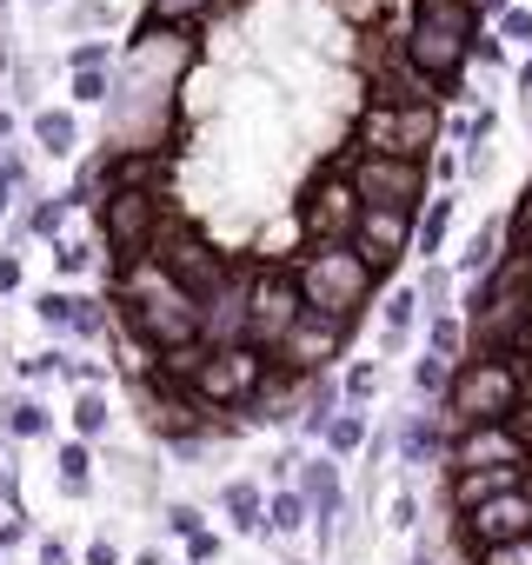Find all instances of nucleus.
<instances>
[{
  "label": "nucleus",
  "mask_w": 532,
  "mask_h": 565,
  "mask_svg": "<svg viewBox=\"0 0 532 565\" xmlns=\"http://www.w3.org/2000/svg\"><path fill=\"white\" fill-rule=\"evenodd\" d=\"M120 320L153 347V353H180L200 347V300L160 259H134V273L120 279Z\"/></svg>",
  "instance_id": "f257e3e1"
},
{
  "label": "nucleus",
  "mask_w": 532,
  "mask_h": 565,
  "mask_svg": "<svg viewBox=\"0 0 532 565\" xmlns=\"http://www.w3.org/2000/svg\"><path fill=\"white\" fill-rule=\"evenodd\" d=\"M294 287H300V307L340 320L347 340H353V333H360V313H366V300H373V287H380V273L360 259L353 239H313L307 259H294Z\"/></svg>",
  "instance_id": "f03ea898"
},
{
  "label": "nucleus",
  "mask_w": 532,
  "mask_h": 565,
  "mask_svg": "<svg viewBox=\"0 0 532 565\" xmlns=\"http://www.w3.org/2000/svg\"><path fill=\"white\" fill-rule=\"evenodd\" d=\"M472 34H479V8H472V0H419L400 61L413 74H426L433 87H459L466 61H472Z\"/></svg>",
  "instance_id": "7ed1b4c3"
},
{
  "label": "nucleus",
  "mask_w": 532,
  "mask_h": 565,
  "mask_svg": "<svg viewBox=\"0 0 532 565\" xmlns=\"http://www.w3.org/2000/svg\"><path fill=\"white\" fill-rule=\"evenodd\" d=\"M274 380H280L274 353L253 347V340H233V347H200V360L180 380V393H193V406H206V413H240L246 399H259Z\"/></svg>",
  "instance_id": "20e7f679"
},
{
  "label": "nucleus",
  "mask_w": 532,
  "mask_h": 565,
  "mask_svg": "<svg viewBox=\"0 0 532 565\" xmlns=\"http://www.w3.org/2000/svg\"><path fill=\"white\" fill-rule=\"evenodd\" d=\"M525 399V366L512 353H472L453 380H446V426H492Z\"/></svg>",
  "instance_id": "39448f33"
},
{
  "label": "nucleus",
  "mask_w": 532,
  "mask_h": 565,
  "mask_svg": "<svg viewBox=\"0 0 532 565\" xmlns=\"http://www.w3.org/2000/svg\"><path fill=\"white\" fill-rule=\"evenodd\" d=\"M160 193H153V167H127L114 173L107 200H100V239L120 253V259H147L153 233H160Z\"/></svg>",
  "instance_id": "423d86ee"
},
{
  "label": "nucleus",
  "mask_w": 532,
  "mask_h": 565,
  "mask_svg": "<svg viewBox=\"0 0 532 565\" xmlns=\"http://www.w3.org/2000/svg\"><path fill=\"white\" fill-rule=\"evenodd\" d=\"M360 147L366 153H393V160H426L433 147H439V134H446V120H439V100H413V107H400V100H366V114H360Z\"/></svg>",
  "instance_id": "0eeeda50"
},
{
  "label": "nucleus",
  "mask_w": 532,
  "mask_h": 565,
  "mask_svg": "<svg viewBox=\"0 0 532 565\" xmlns=\"http://www.w3.org/2000/svg\"><path fill=\"white\" fill-rule=\"evenodd\" d=\"M193 54H200V34H193V28H160V21H147V28L127 41V74H120V87L173 94V87L187 81Z\"/></svg>",
  "instance_id": "6e6552de"
},
{
  "label": "nucleus",
  "mask_w": 532,
  "mask_h": 565,
  "mask_svg": "<svg viewBox=\"0 0 532 565\" xmlns=\"http://www.w3.org/2000/svg\"><path fill=\"white\" fill-rule=\"evenodd\" d=\"M360 206H400V213H419L426 206V160H393V153H360L347 167Z\"/></svg>",
  "instance_id": "1a4fd4ad"
},
{
  "label": "nucleus",
  "mask_w": 532,
  "mask_h": 565,
  "mask_svg": "<svg viewBox=\"0 0 532 565\" xmlns=\"http://www.w3.org/2000/svg\"><path fill=\"white\" fill-rule=\"evenodd\" d=\"M300 320V287H294V266H259L246 273V340L274 353V340Z\"/></svg>",
  "instance_id": "9d476101"
},
{
  "label": "nucleus",
  "mask_w": 532,
  "mask_h": 565,
  "mask_svg": "<svg viewBox=\"0 0 532 565\" xmlns=\"http://www.w3.org/2000/svg\"><path fill=\"white\" fill-rule=\"evenodd\" d=\"M340 347H347V327L327 320V313H313V307H300V320L274 340V366L294 373V380H313L320 366H333Z\"/></svg>",
  "instance_id": "9b49d317"
},
{
  "label": "nucleus",
  "mask_w": 532,
  "mask_h": 565,
  "mask_svg": "<svg viewBox=\"0 0 532 565\" xmlns=\"http://www.w3.org/2000/svg\"><path fill=\"white\" fill-rule=\"evenodd\" d=\"M353 220H360V193H353L347 167H327V173L307 186L300 233H307V239H353Z\"/></svg>",
  "instance_id": "f8f14e48"
},
{
  "label": "nucleus",
  "mask_w": 532,
  "mask_h": 565,
  "mask_svg": "<svg viewBox=\"0 0 532 565\" xmlns=\"http://www.w3.org/2000/svg\"><path fill=\"white\" fill-rule=\"evenodd\" d=\"M446 472H472V466H525V439L506 426V419H492V426H459V433H446Z\"/></svg>",
  "instance_id": "ddd939ff"
},
{
  "label": "nucleus",
  "mask_w": 532,
  "mask_h": 565,
  "mask_svg": "<svg viewBox=\"0 0 532 565\" xmlns=\"http://www.w3.org/2000/svg\"><path fill=\"white\" fill-rule=\"evenodd\" d=\"M353 246H360V259H366L373 273L400 266V259L413 253V213H400V206H360Z\"/></svg>",
  "instance_id": "4468645a"
},
{
  "label": "nucleus",
  "mask_w": 532,
  "mask_h": 565,
  "mask_svg": "<svg viewBox=\"0 0 532 565\" xmlns=\"http://www.w3.org/2000/svg\"><path fill=\"white\" fill-rule=\"evenodd\" d=\"M466 519V539L472 545H492V539H525L532 532V499L519 492V486H506V492H492V499H479L472 512H459Z\"/></svg>",
  "instance_id": "2eb2a0df"
},
{
  "label": "nucleus",
  "mask_w": 532,
  "mask_h": 565,
  "mask_svg": "<svg viewBox=\"0 0 532 565\" xmlns=\"http://www.w3.org/2000/svg\"><path fill=\"white\" fill-rule=\"evenodd\" d=\"M34 147L54 160H74L81 153V114L74 107H34Z\"/></svg>",
  "instance_id": "dca6fc26"
},
{
  "label": "nucleus",
  "mask_w": 532,
  "mask_h": 565,
  "mask_svg": "<svg viewBox=\"0 0 532 565\" xmlns=\"http://www.w3.org/2000/svg\"><path fill=\"white\" fill-rule=\"evenodd\" d=\"M519 479H525V466H472V472H453V512H472L479 499H492V492H506Z\"/></svg>",
  "instance_id": "f3484780"
},
{
  "label": "nucleus",
  "mask_w": 532,
  "mask_h": 565,
  "mask_svg": "<svg viewBox=\"0 0 532 565\" xmlns=\"http://www.w3.org/2000/svg\"><path fill=\"white\" fill-rule=\"evenodd\" d=\"M220 512L233 519V532H253V539H266V492H259L253 479H233V486H220Z\"/></svg>",
  "instance_id": "a211bd4d"
},
{
  "label": "nucleus",
  "mask_w": 532,
  "mask_h": 565,
  "mask_svg": "<svg viewBox=\"0 0 532 565\" xmlns=\"http://www.w3.org/2000/svg\"><path fill=\"white\" fill-rule=\"evenodd\" d=\"M439 452H446V426H439L433 413L400 419V459H406V466H433Z\"/></svg>",
  "instance_id": "6ab92c4d"
},
{
  "label": "nucleus",
  "mask_w": 532,
  "mask_h": 565,
  "mask_svg": "<svg viewBox=\"0 0 532 565\" xmlns=\"http://www.w3.org/2000/svg\"><path fill=\"white\" fill-rule=\"evenodd\" d=\"M307 525H313V499H307L300 486H287V492L266 499V539H294V532H307Z\"/></svg>",
  "instance_id": "aec40b11"
},
{
  "label": "nucleus",
  "mask_w": 532,
  "mask_h": 565,
  "mask_svg": "<svg viewBox=\"0 0 532 565\" xmlns=\"http://www.w3.org/2000/svg\"><path fill=\"white\" fill-rule=\"evenodd\" d=\"M320 439H327L333 459H353V452L366 446V413H360V406H333L327 426H320Z\"/></svg>",
  "instance_id": "412c9836"
},
{
  "label": "nucleus",
  "mask_w": 532,
  "mask_h": 565,
  "mask_svg": "<svg viewBox=\"0 0 532 565\" xmlns=\"http://www.w3.org/2000/svg\"><path fill=\"white\" fill-rule=\"evenodd\" d=\"M220 14V0H147V21H160V28H206Z\"/></svg>",
  "instance_id": "4be33fe9"
},
{
  "label": "nucleus",
  "mask_w": 532,
  "mask_h": 565,
  "mask_svg": "<svg viewBox=\"0 0 532 565\" xmlns=\"http://www.w3.org/2000/svg\"><path fill=\"white\" fill-rule=\"evenodd\" d=\"M446 220H453V193L446 200H433V206H419V220H413V253H439L446 246Z\"/></svg>",
  "instance_id": "5701e85b"
},
{
  "label": "nucleus",
  "mask_w": 532,
  "mask_h": 565,
  "mask_svg": "<svg viewBox=\"0 0 532 565\" xmlns=\"http://www.w3.org/2000/svg\"><path fill=\"white\" fill-rule=\"evenodd\" d=\"M61 492H67V499L94 492V452H87V439H67V446H61Z\"/></svg>",
  "instance_id": "b1692460"
},
{
  "label": "nucleus",
  "mask_w": 532,
  "mask_h": 565,
  "mask_svg": "<svg viewBox=\"0 0 532 565\" xmlns=\"http://www.w3.org/2000/svg\"><path fill=\"white\" fill-rule=\"evenodd\" d=\"M67 213H74V200H67V193H54V200H34L21 226H28V239H61V226H67Z\"/></svg>",
  "instance_id": "393cba45"
},
{
  "label": "nucleus",
  "mask_w": 532,
  "mask_h": 565,
  "mask_svg": "<svg viewBox=\"0 0 532 565\" xmlns=\"http://www.w3.org/2000/svg\"><path fill=\"white\" fill-rule=\"evenodd\" d=\"M380 313H386V353H400V340L413 333V313H419V294H413V287H393Z\"/></svg>",
  "instance_id": "a878e982"
},
{
  "label": "nucleus",
  "mask_w": 532,
  "mask_h": 565,
  "mask_svg": "<svg viewBox=\"0 0 532 565\" xmlns=\"http://www.w3.org/2000/svg\"><path fill=\"white\" fill-rule=\"evenodd\" d=\"M426 353H439V360H459V353H466V320H459L453 307H433V333H426Z\"/></svg>",
  "instance_id": "bb28decb"
},
{
  "label": "nucleus",
  "mask_w": 532,
  "mask_h": 565,
  "mask_svg": "<svg viewBox=\"0 0 532 565\" xmlns=\"http://www.w3.org/2000/svg\"><path fill=\"white\" fill-rule=\"evenodd\" d=\"M21 193H28V153L8 147V153H0V220H14V200Z\"/></svg>",
  "instance_id": "cd10ccee"
},
{
  "label": "nucleus",
  "mask_w": 532,
  "mask_h": 565,
  "mask_svg": "<svg viewBox=\"0 0 532 565\" xmlns=\"http://www.w3.org/2000/svg\"><path fill=\"white\" fill-rule=\"evenodd\" d=\"M499 239H506V226H499V220H486V226L466 239V253H459V273H486V266L499 259Z\"/></svg>",
  "instance_id": "c85d7f7f"
},
{
  "label": "nucleus",
  "mask_w": 532,
  "mask_h": 565,
  "mask_svg": "<svg viewBox=\"0 0 532 565\" xmlns=\"http://www.w3.org/2000/svg\"><path fill=\"white\" fill-rule=\"evenodd\" d=\"M67 333H74V340H100V333H107V307L87 300V294H74V307H67Z\"/></svg>",
  "instance_id": "c756f323"
},
{
  "label": "nucleus",
  "mask_w": 532,
  "mask_h": 565,
  "mask_svg": "<svg viewBox=\"0 0 532 565\" xmlns=\"http://www.w3.org/2000/svg\"><path fill=\"white\" fill-rule=\"evenodd\" d=\"M74 433H81V439H100V433H107V399H100V386H81V399H74Z\"/></svg>",
  "instance_id": "7c9ffc66"
},
{
  "label": "nucleus",
  "mask_w": 532,
  "mask_h": 565,
  "mask_svg": "<svg viewBox=\"0 0 532 565\" xmlns=\"http://www.w3.org/2000/svg\"><path fill=\"white\" fill-rule=\"evenodd\" d=\"M47 433V406L41 399H8V439H41Z\"/></svg>",
  "instance_id": "2f4dec72"
},
{
  "label": "nucleus",
  "mask_w": 532,
  "mask_h": 565,
  "mask_svg": "<svg viewBox=\"0 0 532 565\" xmlns=\"http://www.w3.org/2000/svg\"><path fill=\"white\" fill-rule=\"evenodd\" d=\"M327 8H333V21H347L353 34H360V28H380V21H386V0H327Z\"/></svg>",
  "instance_id": "473e14b6"
},
{
  "label": "nucleus",
  "mask_w": 532,
  "mask_h": 565,
  "mask_svg": "<svg viewBox=\"0 0 532 565\" xmlns=\"http://www.w3.org/2000/svg\"><path fill=\"white\" fill-rule=\"evenodd\" d=\"M114 54H120L114 41H100V34H81V41H74V54H67V67H74V74H87V67H114Z\"/></svg>",
  "instance_id": "72a5a7b5"
},
{
  "label": "nucleus",
  "mask_w": 532,
  "mask_h": 565,
  "mask_svg": "<svg viewBox=\"0 0 532 565\" xmlns=\"http://www.w3.org/2000/svg\"><path fill=\"white\" fill-rule=\"evenodd\" d=\"M479 565H532V532L525 539H492V545H472Z\"/></svg>",
  "instance_id": "f704fd0d"
},
{
  "label": "nucleus",
  "mask_w": 532,
  "mask_h": 565,
  "mask_svg": "<svg viewBox=\"0 0 532 565\" xmlns=\"http://www.w3.org/2000/svg\"><path fill=\"white\" fill-rule=\"evenodd\" d=\"M107 94H114V74H107V67L74 74V107H107Z\"/></svg>",
  "instance_id": "c9c22d12"
},
{
  "label": "nucleus",
  "mask_w": 532,
  "mask_h": 565,
  "mask_svg": "<svg viewBox=\"0 0 532 565\" xmlns=\"http://www.w3.org/2000/svg\"><path fill=\"white\" fill-rule=\"evenodd\" d=\"M446 380H453V373H446L439 353H426V360L413 366V393H419V399H446Z\"/></svg>",
  "instance_id": "e433bc0d"
},
{
  "label": "nucleus",
  "mask_w": 532,
  "mask_h": 565,
  "mask_svg": "<svg viewBox=\"0 0 532 565\" xmlns=\"http://www.w3.org/2000/svg\"><path fill=\"white\" fill-rule=\"evenodd\" d=\"M373 393H380V366H373V360L347 366V406H360V399H373Z\"/></svg>",
  "instance_id": "4c0bfd02"
},
{
  "label": "nucleus",
  "mask_w": 532,
  "mask_h": 565,
  "mask_svg": "<svg viewBox=\"0 0 532 565\" xmlns=\"http://www.w3.org/2000/svg\"><path fill=\"white\" fill-rule=\"evenodd\" d=\"M499 41L532 47V8H499Z\"/></svg>",
  "instance_id": "58836bf2"
},
{
  "label": "nucleus",
  "mask_w": 532,
  "mask_h": 565,
  "mask_svg": "<svg viewBox=\"0 0 532 565\" xmlns=\"http://www.w3.org/2000/svg\"><path fill=\"white\" fill-rule=\"evenodd\" d=\"M87 266H94V246H87V239H61V273H67V279H81Z\"/></svg>",
  "instance_id": "ea45409f"
},
{
  "label": "nucleus",
  "mask_w": 532,
  "mask_h": 565,
  "mask_svg": "<svg viewBox=\"0 0 532 565\" xmlns=\"http://www.w3.org/2000/svg\"><path fill=\"white\" fill-rule=\"evenodd\" d=\"M67 307H74V294H41V300H34V313H41L47 327H61V333H67Z\"/></svg>",
  "instance_id": "a19ab883"
},
{
  "label": "nucleus",
  "mask_w": 532,
  "mask_h": 565,
  "mask_svg": "<svg viewBox=\"0 0 532 565\" xmlns=\"http://www.w3.org/2000/svg\"><path fill=\"white\" fill-rule=\"evenodd\" d=\"M14 100H21V107L41 100V67H14Z\"/></svg>",
  "instance_id": "79ce46f5"
},
{
  "label": "nucleus",
  "mask_w": 532,
  "mask_h": 565,
  "mask_svg": "<svg viewBox=\"0 0 532 565\" xmlns=\"http://www.w3.org/2000/svg\"><path fill=\"white\" fill-rule=\"evenodd\" d=\"M386 519H393V532H406V525L419 519V499H413V492H393V505H386Z\"/></svg>",
  "instance_id": "37998d69"
},
{
  "label": "nucleus",
  "mask_w": 532,
  "mask_h": 565,
  "mask_svg": "<svg viewBox=\"0 0 532 565\" xmlns=\"http://www.w3.org/2000/svg\"><path fill=\"white\" fill-rule=\"evenodd\" d=\"M213 552H220V532H206V525H200V532H187V558H193V565H206Z\"/></svg>",
  "instance_id": "c03bdc74"
},
{
  "label": "nucleus",
  "mask_w": 532,
  "mask_h": 565,
  "mask_svg": "<svg viewBox=\"0 0 532 565\" xmlns=\"http://www.w3.org/2000/svg\"><path fill=\"white\" fill-rule=\"evenodd\" d=\"M446 294H453V279H446V266H433L426 287H419V300H426V307H446Z\"/></svg>",
  "instance_id": "a18cd8bd"
},
{
  "label": "nucleus",
  "mask_w": 532,
  "mask_h": 565,
  "mask_svg": "<svg viewBox=\"0 0 532 565\" xmlns=\"http://www.w3.org/2000/svg\"><path fill=\"white\" fill-rule=\"evenodd\" d=\"M21 373H28L34 386H41V380H61V353H34V360H28Z\"/></svg>",
  "instance_id": "49530a36"
},
{
  "label": "nucleus",
  "mask_w": 532,
  "mask_h": 565,
  "mask_svg": "<svg viewBox=\"0 0 532 565\" xmlns=\"http://www.w3.org/2000/svg\"><path fill=\"white\" fill-rule=\"evenodd\" d=\"M21 287V253H0V300Z\"/></svg>",
  "instance_id": "de8ad7c7"
},
{
  "label": "nucleus",
  "mask_w": 532,
  "mask_h": 565,
  "mask_svg": "<svg viewBox=\"0 0 532 565\" xmlns=\"http://www.w3.org/2000/svg\"><path fill=\"white\" fill-rule=\"evenodd\" d=\"M167 525L187 539V532H200V512H193V505H167Z\"/></svg>",
  "instance_id": "09e8293b"
},
{
  "label": "nucleus",
  "mask_w": 532,
  "mask_h": 565,
  "mask_svg": "<svg viewBox=\"0 0 532 565\" xmlns=\"http://www.w3.org/2000/svg\"><path fill=\"white\" fill-rule=\"evenodd\" d=\"M87 565H120V545H114V539H94V545H87Z\"/></svg>",
  "instance_id": "8fccbe9b"
},
{
  "label": "nucleus",
  "mask_w": 532,
  "mask_h": 565,
  "mask_svg": "<svg viewBox=\"0 0 532 565\" xmlns=\"http://www.w3.org/2000/svg\"><path fill=\"white\" fill-rule=\"evenodd\" d=\"M0 505H14V459H8V446H0Z\"/></svg>",
  "instance_id": "3c124183"
},
{
  "label": "nucleus",
  "mask_w": 532,
  "mask_h": 565,
  "mask_svg": "<svg viewBox=\"0 0 532 565\" xmlns=\"http://www.w3.org/2000/svg\"><path fill=\"white\" fill-rule=\"evenodd\" d=\"M28 532H21V512H0V545H21Z\"/></svg>",
  "instance_id": "603ef678"
},
{
  "label": "nucleus",
  "mask_w": 532,
  "mask_h": 565,
  "mask_svg": "<svg viewBox=\"0 0 532 565\" xmlns=\"http://www.w3.org/2000/svg\"><path fill=\"white\" fill-rule=\"evenodd\" d=\"M519 233H525V239H532V186H525V193H519Z\"/></svg>",
  "instance_id": "864d4df0"
},
{
  "label": "nucleus",
  "mask_w": 532,
  "mask_h": 565,
  "mask_svg": "<svg viewBox=\"0 0 532 565\" xmlns=\"http://www.w3.org/2000/svg\"><path fill=\"white\" fill-rule=\"evenodd\" d=\"M519 94H525V100H532V54H525V61H519Z\"/></svg>",
  "instance_id": "5fc2aeb1"
},
{
  "label": "nucleus",
  "mask_w": 532,
  "mask_h": 565,
  "mask_svg": "<svg viewBox=\"0 0 532 565\" xmlns=\"http://www.w3.org/2000/svg\"><path fill=\"white\" fill-rule=\"evenodd\" d=\"M41 565H74V558H67L61 545H47V552H41Z\"/></svg>",
  "instance_id": "6e6d98bb"
},
{
  "label": "nucleus",
  "mask_w": 532,
  "mask_h": 565,
  "mask_svg": "<svg viewBox=\"0 0 532 565\" xmlns=\"http://www.w3.org/2000/svg\"><path fill=\"white\" fill-rule=\"evenodd\" d=\"M134 565H160V552H140V558H134Z\"/></svg>",
  "instance_id": "4d7b16f0"
},
{
  "label": "nucleus",
  "mask_w": 532,
  "mask_h": 565,
  "mask_svg": "<svg viewBox=\"0 0 532 565\" xmlns=\"http://www.w3.org/2000/svg\"><path fill=\"white\" fill-rule=\"evenodd\" d=\"M406 565H433V552H419V558H406Z\"/></svg>",
  "instance_id": "13d9d810"
},
{
  "label": "nucleus",
  "mask_w": 532,
  "mask_h": 565,
  "mask_svg": "<svg viewBox=\"0 0 532 565\" xmlns=\"http://www.w3.org/2000/svg\"><path fill=\"white\" fill-rule=\"evenodd\" d=\"M28 8H47V0H28Z\"/></svg>",
  "instance_id": "bf43d9fd"
},
{
  "label": "nucleus",
  "mask_w": 532,
  "mask_h": 565,
  "mask_svg": "<svg viewBox=\"0 0 532 565\" xmlns=\"http://www.w3.org/2000/svg\"><path fill=\"white\" fill-rule=\"evenodd\" d=\"M287 565H307V558H287Z\"/></svg>",
  "instance_id": "052dcab7"
},
{
  "label": "nucleus",
  "mask_w": 532,
  "mask_h": 565,
  "mask_svg": "<svg viewBox=\"0 0 532 565\" xmlns=\"http://www.w3.org/2000/svg\"><path fill=\"white\" fill-rule=\"evenodd\" d=\"M0 134H8V120H0Z\"/></svg>",
  "instance_id": "680f3d73"
}]
</instances>
